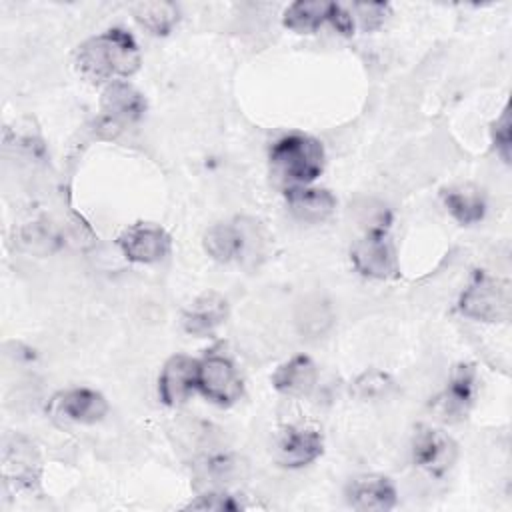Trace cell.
Here are the masks:
<instances>
[{
    "label": "cell",
    "mask_w": 512,
    "mask_h": 512,
    "mask_svg": "<svg viewBox=\"0 0 512 512\" xmlns=\"http://www.w3.org/2000/svg\"><path fill=\"white\" fill-rule=\"evenodd\" d=\"M76 68L90 82H116L140 68V50L128 32L112 28L78 46Z\"/></svg>",
    "instance_id": "cell-1"
},
{
    "label": "cell",
    "mask_w": 512,
    "mask_h": 512,
    "mask_svg": "<svg viewBox=\"0 0 512 512\" xmlns=\"http://www.w3.org/2000/svg\"><path fill=\"white\" fill-rule=\"evenodd\" d=\"M270 164L286 188L308 186L324 168V148L310 136L290 134L272 146Z\"/></svg>",
    "instance_id": "cell-2"
},
{
    "label": "cell",
    "mask_w": 512,
    "mask_h": 512,
    "mask_svg": "<svg viewBox=\"0 0 512 512\" xmlns=\"http://www.w3.org/2000/svg\"><path fill=\"white\" fill-rule=\"evenodd\" d=\"M458 310L466 318L480 322H506L512 312L510 284L488 272H476L458 300Z\"/></svg>",
    "instance_id": "cell-3"
},
{
    "label": "cell",
    "mask_w": 512,
    "mask_h": 512,
    "mask_svg": "<svg viewBox=\"0 0 512 512\" xmlns=\"http://www.w3.org/2000/svg\"><path fill=\"white\" fill-rule=\"evenodd\" d=\"M196 388L214 404L230 406L242 396V378L232 360L220 352H208L198 360Z\"/></svg>",
    "instance_id": "cell-4"
},
{
    "label": "cell",
    "mask_w": 512,
    "mask_h": 512,
    "mask_svg": "<svg viewBox=\"0 0 512 512\" xmlns=\"http://www.w3.org/2000/svg\"><path fill=\"white\" fill-rule=\"evenodd\" d=\"M350 260L362 276L376 280L398 276L396 250L384 228H372L358 238L350 250Z\"/></svg>",
    "instance_id": "cell-5"
},
{
    "label": "cell",
    "mask_w": 512,
    "mask_h": 512,
    "mask_svg": "<svg viewBox=\"0 0 512 512\" xmlns=\"http://www.w3.org/2000/svg\"><path fill=\"white\" fill-rule=\"evenodd\" d=\"M54 420L62 424H94L108 412L106 398L90 388H70L58 392L48 406Z\"/></svg>",
    "instance_id": "cell-6"
},
{
    "label": "cell",
    "mask_w": 512,
    "mask_h": 512,
    "mask_svg": "<svg viewBox=\"0 0 512 512\" xmlns=\"http://www.w3.org/2000/svg\"><path fill=\"white\" fill-rule=\"evenodd\" d=\"M412 454L416 466L432 476H442L454 466L458 446L442 430H436L432 426H418L412 440Z\"/></svg>",
    "instance_id": "cell-7"
},
{
    "label": "cell",
    "mask_w": 512,
    "mask_h": 512,
    "mask_svg": "<svg viewBox=\"0 0 512 512\" xmlns=\"http://www.w3.org/2000/svg\"><path fill=\"white\" fill-rule=\"evenodd\" d=\"M118 246L130 262L152 264L170 252V236L156 224L138 222L118 236Z\"/></svg>",
    "instance_id": "cell-8"
},
{
    "label": "cell",
    "mask_w": 512,
    "mask_h": 512,
    "mask_svg": "<svg viewBox=\"0 0 512 512\" xmlns=\"http://www.w3.org/2000/svg\"><path fill=\"white\" fill-rule=\"evenodd\" d=\"M198 382V360L176 354L172 356L158 378V394L166 406H178L188 400Z\"/></svg>",
    "instance_id": "cell-9"
},
{
    "label": "cell",
    "mask_w": 512,
    "mask_h": 512,
    "mask_svg": "<svg viewBox=\"0 0 512 512\" xmlns=\"http://www.w3.org/2000/svg\"><path fill=\"white\" fill-rule=\"evenodd\" d=\"M346 500L360 512H384L396 506V488L386 476L364 474L356 476L346 486Z\"/></svg>",
    "instance_id": "cell-10"
},
{
    "label": "cell",
    "mask_w": 512,
    "mask_h": 512,
    "mask_svg": "<svg viewBox=\"0 0 512 512\" xmlns=\"http://www.w3.org/2000/svg\"><path fill=\"white\" fill-rule=\"evenodd\" d=\"M474 396H476V372L470 364H458L452 370L446 390L436 398L434 408L444 420L456 422L468 414Z\"/></svg>",
    "instance_id": "cell-11"
},
{
    "label": "cell",
    "mask_w": 512,
    "mask_h": 512,
    "mask_svg": "<svg viewBox=\"0 0 512 512\" xmlns=\"http://www.w3.org/2000/svg\"><path fill=\"white\" fill-rule=\"evenodd\" d=\"M322 436L312 428H286L274 442V456L286 468H300L322 454Z\"/></svg>",
    "instance_id": "cell-12"
},
{
    "label": "cell",
    "mask_w": 512,
    "mask_h": 512,
    "mask_svg": "<svg viewBox=\"0 0 512 512\" xmlns=\"http://www.w3.org/2000/svg\"><path fill=\"white\" fill-rule=\"evenodd\" d=\"M102 116L112 126L132 124L142 118L146 110L144 96L128 82L116 80L106 86L102 92Z\"/></svg>",
    "instance_id": "cell-13"
},
{
    "label": "cell",
    "mask_w": 512,
    "mask_h": 512,
    "mask_svg": "<svg viewBox=\"0 0 512 512\" xmlns=\"http://www.w3.org/2000/svg\"><path fill=\"white\" fill-rule=\"evenodd\" d=\"M4 476L18 488H32L40 478V458L32 442L22 436L12 438L4 448Z\"/></svg>",
    "instance_id": "cell-14"
},
{
    "label": "cell",
    "mask_w": 512,
    "mask_h": 512,
    "mask_svg": "<svg viewBox=\"0 0 512 512\" xmlns=\"http://www.w3.org/2000/svg\"><path fill=\"white\" fill-rule=\"evenodd\" d=\"M228 316V304L218 292L200 294L184 312L182 324L194 336L212 334Z\"/></svg>",
    "instance_id": "cell-15"
},
{
    "label": "cell",
    "mask_w": 512,
    "mask_h": 512,
    "mask_svg": "<svg viewBox=\"0 0 512 512\" xmlns=\"http://www.w3.org/2000/svg\"><path fill=\"white\" fill-rule=\"evenodd\" d=\"M316 380V364L304 354L292 356L290 360L280 364L272 376L274 388L286 396H308L314 390Z\"/></svg>",
    "instance_id": "cell-16"
},
{
    "label": "cell",
    "mask_w": 512,
    "mask_h": 512,
    "mask_svg": "<svg viewBox=\"0 0 512 512\" xmlns=\"http://www.w3.org/2000/svg\"><path fill=\"white\" fill-rule=\"evenodd\" d=\"M286 202L290 212L304 222H322L336 208V198L328 190L310 186L286 188Z\"/></svg>",
    "instance_id": "cell-17"
},
{
    "label": "cell",
    "mask_w": 512,
    "mask_h": 512,
    "mask_svg": "<svg viewBox=\"0 0 512 512\" xmlns=\"http://www.w3.org/2000/svg\"><path fill=\"white\" fill-rule=\"evenodd\" d=\"M246 230L238 224H214L204 234L206 252L218 262L240 260L246 252Z\"/></svg>",
    "instance_id": "cell-18"
},
{
    "label": "cell",
    "mask_w": 512,
    "mask_h": 512,
    "mask_svg": "<svg viewBox=\"0 0 512 512\" xmlns=\"http://www.w3.org/2000/svg\"><path fill=\"white\" fill-rule=\"evenodd\" d=\"M444 206L460 224H476L484 218L486 202L474 186H454L444 190Z\"/></svg>",
    "instance_id": "cell-19"
},
{
    "label": "cell",
    "mask_w": 512,
    "mask_h": 512,
    "mask_svg": "<svg viewBox=\"0 0 512 512\" xmlns=\"http://www.w3.org/2000/svg\"><path fill=\"white\" fill-rule=\"evenodd\" d=\"M332 2L300 0L286 8L284 26L296 32H314L330 18Z\"/></svg>",
    "instance_id": "cell-20"
},
{
    "label": "cell",
    "mask_w": 512,
    "mask_h": 512,
    "mask_svg": "<svg viewBox=\"0 0 512 512\" xmlns=\"http://www.w3.org/2000/svg\"><path fill=\"white\" fill-rule=\"evenodd\" d=\"M132 14L140 26L158 36L168 34L178 22V8L172 2H138L132 4Z\"/></svg>",
    "instance_id": "cell-21"
},
{
    "label": "cell",
    "mask_w": 512,
    "mask_h": 512,
    "mask_svg": "<svg viewBox=\"0 0 512 512\" xmlns=\"http://www.w3.org/2000/svg\"><path fill=\"white\" fill-rule=\"evenodd\" d=\"M298 324H300L302 334L320 336L332 324V312H330L328 304H324L316 298L312 302L302 304V310L298 314Z\"/></svg>",
    "instance_id": "cell-22"
},
{
    "label": "cell",
    "mask_w": 512,
    "mask_h": 512,
    "mask_svg": "<svg viewBox=\"0 0 512 512\" xmlns=\"http://www.w3.org/2000/svg\"><path fill=\"white\" fill-rule=\"evenodd\" d=\"M188 510H216V512H238L244 508V504L226 492H206L186 504Z\"/></svg>",
    "instance_id": "cell-23"
},
{
    "label": "cell",
    "mask_w": 512,
    "mask_h": 512,
    "mask_svg": "<svg viewBox=\"0 0 512 512\" xmlns=\"http://www.w3.org/2000/svg\"><path fill=\"white\" fill-rule=\"evenodd\" d=\"M352 16H356L362 24L364 30H374L378 28L386 14H388V4H378V2H358L352 4Z\"/></svg>",
    "instance_id": "cell-24"
},
{
    "label": "cell",
    "mask_w": 512,
    "mask_h": 512,
    "mask_svg": "<svg viewBox=\"0 0 512 512\" xmlns=\"http://www.w3.org/2000/svg\"><path fill=\"white\" fill-rule=\"evenodd\" d=\"M392 386L390 378L382 372H366L362 374L358 380H356V390L360 396H368V398H374V396H382L386 394V390Z\"/></svg>",
    "instance_id": "cell-25"
},
{
    "label": "cell",
    "mask_w": 512,
    "mask_h": 512,
    "mask_svg": "<svg viewBox=\"0 0 512 512\" xmlns=\"http://www.w3.org/2000/svg\"><path fill=\"white\" fill-rule=\"evenodd\" d=\"M494 144L496 152L504 162H510V118L508 110L502 112V116L494 124Z\"/></svg>",
    "instance_id": "cell-26"
},
{
    "label": "cell",
    "mask_w": 512,
    "mask_h": 512,
    "mask_svg": "<svg viewBox=\"0 0 512 512\" xmlns=\"http://www.w3.org/2000/svg\"><path fill=\"white\" fill-rule=\"evenodd\" d=\"M330 22H332V26L338 30V32H342V34H346V36H350L352 32H354V16H352V12L346 8V6H342V4H334L332 2V10H330V18H328Z\"/></svg>",
    "instance_id": "cell-27"
}]
</instances>
